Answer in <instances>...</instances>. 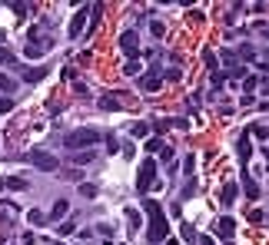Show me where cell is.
Listing matches in <instances>:
<instances>
[{
  "label": "cell",
  "mask_w": 269,
  "mask_h": 245,
  "mask_svg": "<svg viewBox=\"0 0 269 245\" xmlns=\"http://www.w3.org/2000/svg\"><path fill=\"white\" fill-rule=\"evenodd\" d=\"M163 245H179V242H176V239H166V242H163Z\"/></svg>",
  "instance_id": "cell-44"
},
{
  "label": "cell",
  "mask_w": 269,
  "mask_h": 245,
  "mask_svg": "<svg viewBox=\"0 0 269 245\" xmlns=\"http://www.w3.org/2000/svg\"><path fill=\"white\" fill-rule=\"evenodd\" d=\"M0 47H3V33H0Z\"/></svg>",
  "instance_id": "cell-46"
},
{
  "label": "cell",
  "mask_w": 269,
  "mask_h": 245,
  "mask_svg": "<svg viewBox=\"0 0 269 245\" xmlns=\"http://www.w3.org/2000/svg\"><path fill=\"white\" fill-rule=\"evenodd\" d=\"M193 192H196V182H193V179H190V182L183 186V192H179V202H186V199H190Z\"/></svg>",
  "instance_id": "cell-28"
},
{
  "label": "cell",
  "mask_w": 269,
  "mask_h": 245,
  "mask_svg": "<svg viewBox=\"0 0 269 245\" xmlns=\"http://www.w3.org/2000/svg\"><path fill=\"white\" fill-rule=\"evenodd\" d=\"M96 106H100L103 113H116V110H123L126 103H123L120 96H113V93H103V96H100V103H96Z\"/></svg>",
  "instance_id": "cell-8"
},
{
  "label": "cell",
  "mask_w": 269,
  "mask_h": 245,
  "mask_svg": "<svg viewBox=\"0 0 269 245\" xmlns=\"http://www.w3.org/2000/svg\"><path fill=\"white\" fill-rule=\"evenodd\" d=\"M120 50L126 53V57L133 60L136 53H140V37H136L133 30H126V33H120Z\"/></svg>",
  "instance_id": "cell-6"
},
{
  "label": "cell",
  "mask_w": 269,
  "mask_h": 245,
  "mask_svg": "<svg viewBox=\"0 0 269 245\" xmlns=\"http://www.w3.org/2000/svg\"><path fill=\"white\" fill-rule=\"evenodd\" d=\"M126 222H130V235H133L136 229H140V222H143V219H140V212H136V209H126Z\"/></svg>",
  "instance_id": "cell-20"
},
{
  "label": "cell",
  "mask_w": 269,
  "mask_h": 245,
  "mask_svg": "<svg viewBox=\"0 0 269 245\" xmlns=\"http://www.w3.org/2000/svg\"><path fill=\"white\" fill-rule=\"evenodd\" d=\"M96 232H100V235H103V239L110 242V235H113V226H107V222H100V226H96Z\"/></svg>",
  "instance_id": "cell-34"
},
{
  "label": "cell",
  "mask_w": 269,
  "mask_h": 245,
  "mask_svg": "<svg viewBox=\"0 0 269 245\" xmlns=\"http://www.w3.org/2000/svg\"><path fill=\"white\" fill-rule=\"evenodd\" d=\"M236 152H239V163L246 166V163H250V156H252V143H250V132H246V136H239V143H236Z\"/></svg>",
  "instance_id": "cell-10"
},
{
  "label": "cell",
  "mask_w": 269,
  "mask_h": 245,
  "mask_svg": "<svg viewBox=\"0 0 269 245\" xmlns=\"http://www.w3.org/2000/svg\"><path fill=\"white\" fill-rule=\"evenodd\" d=\"M239 179H243V192H246V199H259V186H256V179H252L250 172L243 169V176H239Z\"/></svg>",
  "instance_id": "cell-12"
},
{
  "label": "cell",
  "mask_w": 269,
  "mask_h": 245,
  "mask_svg": "<svg viewBox=\"0 0 269 245\" xmlns=\"http://www.w3.org/2000/svg\"><path fill=\"white\" fill-rule=\"evenodd\" d=\"M263 73H269V63H263Z\"/></svg>",
  "instance_id": "cell-45"
},
{
  "label": "cell",
  "mask_w": 269,
  "mask_h": 245,
  "mask_svg": "<svg viewBox=\"0 0 269 245\" xmlns=\"http://www.w3.org/2000/svg\"><path fill=\"white\" fill-rule=\"evenodd\" d=\"M27 219H30L34 226H43V222H47V215H43L40 209H30V212H27Z\"/></svg>",
  "instance_id": "cell-24"
},
{
  "label": "cell",
  "mask_w": 269,
  "mask_h": 245,
  "mask_svg": "<svg viewBox=\"0 0 269 245\" xmlns=\"http://www.w3.org/2000/svg\"><path fill=\"white\" fill-rule=\"evenodd\" d=\"M143 212L150 215V229H146L150 245H163L166 239H170V226H166V212H163V206H160L156 199H143Z\"/></svg>",
  "instance_id": "cell-1"
},
{
  "label": "cell",
  "mask_w": 269,
  "mask_h": 245,
  "mask_svg": "<svg viewBox=\"0 0 269 245\" xmlns=\"http://www.w3.org/2000/svg\"><path fill=\"white\" fill-rule=\"evenodd\" d=\"M183 239H186L190 245H196V242H199V235H196V229H193L190 222H183Z\"/></svg>",
  "instance_id": "cell-21"
},
{
  "label": "cell",
  "mask_w": 269,
  "mask_h": 245,
  "mask_svg": "<svg viewBox=\"0 0 269 245\" xmlns=\"http://www.w3.org/2000/svg\"><path fill=\"white\" fill-rule=\"evenodd\" d=\"M96 159V149H83V152H73V166H90Z\"/></svg>",
  "instance_id": "cell-15"
},
{
  "label": "cell",
  "mask_w": 269,
  "mask_h": 245,
  "mask_svg": "<svg viewBox=\"0 0 269 245\" xmlns=\"http://www.w3.org/2000/svg\"><path fill=\"white\" fill-rule=\"evenodd\" d=\"M50 245H60V242H50Z\"/></svg>",
  "instance_id": "cell-47"
},
{
  "label": "cell",
  "mask_w": 269,
  "mask_h": 245,
  "mask_svg": "<svg viewBox=\"0 0 269 245\" xmlns=\"http://www.w3.org/2000/svg\"><path fill=\"white\" fill-rule=\"evenodd\" d=\"M250 136H256V139H269V130H266V126H252Z\"/></svg>",
  "instance_id": "cell-32"
},
{
  "label": "cell",
  "mask_w": 269,
  "mask_h": 245,
  "mask_svg": "<svg viewBox=\"0 0 269 245\" xmlns=\"http://www.w3.org/2000/svg\"><path fill=\"white\" fill-rule=\"evenodd\" d=\"M43 50H47V47H43V43H37V40H34V43H27V47H23V57L37 60V57H43Z\"/></svg>",
  "instance_id": "cell-17"
},
{
  "label": "cell",
  "mask_w": 269,
  "mask_h": 245,
  "mask_svg": "<svg viewBox=\"0 0 269 245\" xmlns=\"http://www.w3.org/2000/svg\"><path fill=\"white\" fill-rule=\"evenodd\" d=\"M216 235H219V239H233V235H236V219L223 215V219L216 222Z\"/></svg>",
  "instance_id": "cell-9"
},
{
  "label": "cell",
  "mask_w": 269,
  "mask_h": 245,
  "mask_svg": "<svg viewBox=\"0 0 269 245\" xmlns=\"http://www.w3.org/2000/svg\"><path fill=\"white\" fill-rule=\"evenodd\" d=\"M236 196H239V186H236V182H226L223 192H219V202H223V206H233V202H236Z\"/></svg>",
  "instance_id": "cell-13"
},
{
  "label": "cell",
  "mask_w": 269,
  "mask_h": 245,
  "mask_svg": "<svg viewBox=\"0 0 269 245\" xmlns=\"http://www.w3.org/2000/svg\"><path fill=\"white\" fill-rule=\"evenodd\" d=\"M160 159H163V163H173V149H170L166 143H163V149H160Z\"/></svg>",
  "instance_id": "cell-38"
},
{
  "label": "cell",
  "mask_w": 269,
  "mask_h": 245,
  "mask_svg": "<svg viewBox=\"0 0 269 245\" xmlns=\"http://www.w3.org/2000/svg\"><path fill=\"white\" fill-rule=\"evenodd\" d=\"M143 149H146V152H160V149H163V139H160V136H150Z\"/></svg>",
  "instance_id": "cell-23"
},
{
  "label": "cell",
  "mask_w": 269,
  "mask_h": 245,
  "mask_svg": "<svg viewBox=\"0 0 269 245\" xmlns=\"http://www.w3.org/2000/svg\"><path fill=\"white\" fill-rule=\"evenodd\" d=\"M153 130H156V136H163V132L170 130V123H166V119H160V123H153Z\"/></svg>",
  "instance_id": "cell-40"
},
{
  "label": "cell",
  "mask_w": 269,
  "mask_h": 245,
  "mask_svg": "<svg viewBox=\"0 0 269 245\" xmlns=\"http://www.w3.org/2000/svg\"><path fill=\"white\" fill-rule=\"evenodd\" d=\"M153 176H156V159H146V163L140 166V176H136V192H140V196H146V192H150Z\"/></svg>",
  "instance_id": "cell-4"
},
{
  "label": "cell",
  "mask_w": 269,
  "mask_h": 245,
  "mask_svg": "<svg viewBox=\"0 0 269 245\" xmlns=\"http://www.w3.org/2000/svg\"><path fill=\"white\" fill-rule=\"evenodd\" d=\"M193 166H196V156H186V159H183V176L193 179Z\"/></svg>",
  "instance_id": "cell-29"
},
{
  "label": "cell",
  "mask_w": 269,
  "mask_h": 245,
  "mask_svg": "<svg viewBox=\"0 0 269 245\" xmlns=\"http://www.w3.org/2000/svg\"><path fill=\"white\" fill-rule=\"evenodd\" d=\"M199 245H216V242H213L210 235H199Z\"/></svg>",
  "instance_id": "cell-43"
},
{
  "label": "cell",
  "mask_w": 269,
  "mask_h": 245,
  "mask_svg": "<svg viewBox=\"0 0 269 245\" xmlns=\"http://www.w3.org/2000/svg\"><path fill=\"white\" fill-rule=\"evenodd\" d=\"M223 80H226V73H223V70H216V73H213V90H219V86H223Z\"/></svg>",
  "instance_id": "cell-37"
},
{
  "label": "cell",
  "mask_w": 269,
  "mask_h": 245,
  "mask_svg": "<svg viewBox=\"0 0 269 245\" xmlns=\"http://www.w3.org/2000/svg\"><path fill=\"white\" fill-rule=\"evenodd\" d=\"M123 73H126V76H140V63H136V60H126Z\"/></svg>",
  "instance_id": "cell-26"
},
{
  "label": "cell",
  "mask_w": 269,
  "mask_h": 245,
  "mask_svg": "<svg viewBox=\"0 0 269 245\" xmlns=\"http://www.w3.org/2000/svg\"><path fill=\"white\" fill-rule=\"evenodd\" d=\"M14 110V99L10 96H0V113H10Z\"/></svg>",
  "instance_id": "cell-36"
},
{
  "label": "cell",
  "mask_w": 269,
  "mask_h": 245,
  "mask_svg": "<svg viewBox=\"0 0 269 245\" xmlns=\"http://www.w3.org/2000/svg\"><path fill=\"white\" fill-rule=\"evenodd\" d=\"M10 10H14V14H17V17H23V14H27V10H30V7H27V3H10Z\"/></svg>",
  "instance_id": "cell-39"
},
{
  "label": "cell",
  "mask_w": 269,
  "mask_h": 245,
  "mask_svg": "<svg viewBox=\"0 0 269 245\" xmlns=\"http://www.w3.org/2000/svg\"><path fill=\"white\" fill-rule=\"evenodd\" d=\"M160 86H163V73H160V66H153L146 76H140V90H143V93H156Z\"/></svg>",
  "instance_id": "cell-5"
},
{
  "label": "cell",
  "mask_w": 269,
  "mask_h": 245,
  "mask_svg": "<svg viewBox=\"0 0 269 245\" xmlns=\"http://www.w3.org/2000/svg\"><path fill=\"white\" fill-rule=\"evenodd\" d=\"M87 14H90V7H83V10H77L73 14V20H70V37L77 40L83 30H87Z\"/></svg>",
  "instance_id": "cell-7"
},
{
  "label": "cell",
  "mask_w": 269,
  "mask_h": 245,
  "mask_svg": "<svg viewBox=\"0 0 269 245\" xmlns=\"http://www.w3.org/2000/svg\"><path fill=\"white\" fill-rule=\"evenodd\" d=\"M23 245H37V235H23Z\"/></svg>",
  "instance_id": "cell-42"
},
{
  "label": "cell",
  "mask_w": 269,
  "mask_h": 245,
  "mask_svg": "<svg viewBox=\"0 0 269 245\" xmlns=\"http://www.w3.org/2000/svg\"><path fill=\"white\" fill-rule=\"evenodd\" d=\"M0 186H3V189H10V192H23V189H27V182H23L20 176H10V179H3Z\"/></svg>",
  "instance_id": "cell-16"
},
{
  "label": "cell",
  "mask_w": 269,
  "mask_h": 245,
  "mask_svg": "<svg viewBox=\"0 0 269 245\" xmlns=\"http://www.w3.org/2000/svg\"><path fill=\"white\" fill-rule=\"evenodd\" d=\"M146 132H150L146 123H136V126H133V136H146Z\"/></svg>",
  "instance_id": "cell-41"
},
{
  "label": "cell",
  "mask_w": 269,
  "mask_h": 245,
  "mask_svg": "<svg viewBox=\"0 0 269 245\" xmlns=\"http://www.w3.org/2000/svg\"><path fill=\"white\" fill-rule=\"evenodd\" d=\"M27 163L37 166V169H43V172H57L60 169V159L54 152H43V149H30L27 152Z\"/></svg>",
  "instance_id": "cell-3"
},
{
  "label": "cell",
  "mask_w": 269,
  "mask_h": 245,
  "mask_svg": "<svg viewBox=\"0 0 269 245\" xmlns=\"http://www.w3.org/2000/svg\"><path fill=\"white\" fill-rule=\"evenodd\" d=\"M150 33H153V37H163V33H166V27H163L160 20H153V23H150Z\"/></svg>",
  "instance_id": "cell-33"
},
{
  "label": "cell",
  "mask_w": 269,
  "mask_h": 245,
  "mask_svg": "<svg viewBox=\"0 0 269 245\" xmlns=\"http://www.w3.org/2000/svg\"><path fill=\"white\" fill-rule=\"evenodd\" d=\"M67 212H70V202H67V199H57V202H54V209H50V222H60Z\"/></svg>",
  "instance_id": "cell-14"
},
{
  "label": "cell",
  "mask_w": 269,
  "mask_h": 245,
  "mask_svg": "<svg viewBox=\"0 0 269 245\" xmlns=\"http://www.w3.org/2000/svg\"><path fill=\"white\" fill-rule=\"evenodd\" d=\"M100 139H103V132L100 130H73V132H67L63 143H67V149L70 152H77V149L83 152V149H90V146H96Z\"/></svg>",
  "instance_id": "cell-2"
},
{
  "label": "cell",
  "mask_w": 269,
  "mask_h": 245,
  "mask_svg": "<svg viewBox=\"0 0 269 245\" xmlns=\"http://www.w3.org/2000/svg\"><path fill=\"white\" fill-rule=\"evenodd\" d=\"M14 63H17V57H14L7 47H0V66H14Z\"/></svg>",
  "instance_id": "cell-22"
},
{
  "label": "cell",
  "mask_w": 269,
  "mask_h": 245,
  "mask_svg": "<svg viewBox=\"0 0 269 245\" xmlns=\"http://www.w3.org/2000/svg\"><path fill=\"white\" fill-rule=\"evenodd\" d=\"M203 63H206V66H210L213 73H216V70H219V60H216V53H213L210 47H206V50H203Z\"/></svg>",
  "instance_id": "cell-19"
},
{
  "label": "cell",
  "mask_w": 269,
  "mask_h": 245,
  "mask_svg": "<svg viewBox=\"0 0 269 245\" xmlns=\"http://www.w3.org/2000/svg\"><path fill=\"white\" fill-rule=\"evenodd\" d=\"M243 86H246V93L252 96V90L259 86V80H256V76H246V80H243Z\"/></svg>",
  "instance_id": "cell-35"
},
{
  "label": "cell",
  "mask_w": 269,
  "mask_h": 245,
  "mask_svg": "<svg viewBox=\"0 0 269 245\" xmlns=\"http://www.w3.org/2000/svg\"><path fill=\"white\" fill-rule=\"evenodd\" d=\"M230 76H233V80H246L250 73H246V66H239V63H236V66H230Z\"/></svg>",
  "instance_id": "cell-27"
},
{
  "label": "cell",
  "mask_w": 269,
  "mask_h": 245,
  "mask_svg": "<svg viewBox=\"0 0 269 245\" xmlns=\"http://www.w3.org/2000/svg\"><path fill=\"white\" fill-rule=\"evenodd\" d=\"M17 90V80L10 73H0V93H14Z\"/></svg>",
  "instance_id": "cell-18"
},
{
  "label": "cell",
  "mask_w": 269,
  "mask_h": 245,
  "mask_svg": "<svg viewBox=\"0 0 269 245\" xmlns=\"http://www.w3.org/2000/svg\"><path fill=\"white\" fill-rule=\"evenodd\" d=\"M239 57H243V60H252V57H256V47L243 43V47H239Z\"/></svg>",
  "instance_id": "cell-30"
},
{
  "label": "cell",
  "mask_w": 269,
  "mask_h": 245,
  "mask_svg": "<svg viewBox=\"0 0 269 245\" xmlns=\"http://www.w3.org/2000/svg\"><path fill=\"white\" fill-rule=\"evenodd\" d=\"M80 196H87V199H96V186H93V182H80Z\"/></svg>",
  "instance_id": "cell-25"
},
{
  "label": "cell",
  "mask_w": 269,
  "mask_h": 245,
  "mask_svg": "<svg viewBox=\"0 0 269 245\" xmlns=\"http://www.w3.org/2000/svg\"><path fill=\"white\" fill-rule=\"evenodd\" d=\"M73 229H77V222H60L57 232H60V235H73Z\"/></svg>",
  "instance_id": "cell-31"
},
{
  "label": "cell",
  "mask_w": 269,
  "mask_h": 245,
  "mask_svg": "<svg viewBox=\"0 0 269 245\" xmlns=\"http://www.w3.org/2000/svg\"><path fill=\"white\" fill-rule=\"evenodd\" d=\"M20 76H23V83H40V80L47 76V66H30V70L20 66Z\"/></svg>",
  "instance_id": "cell-11"
}]
</instances>
